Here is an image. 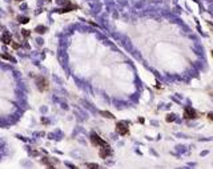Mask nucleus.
<instances>
[{
    "instance_id": "nucleus-1",
    "label": "nucleus",
    "mask_w": 213,
    "mask_h": 169,
    "mask_svg": "<svg viewBox=\"0 0 213 169\" xmlns=\"http://www.w3.org/2000/svg\"><path fill=\"white\" fill-rule=\"evenodd\" d=\"M35 81H36V87H37V89L40 92L48 91L49 83H48V80H47L44 76H36V77H35Z\"/></svg>"
},
{
    "instance_id": "nucleus-2",
    "label": "nucleus",
    "mask_w": 213,
    "mask_h": 169,
    "mask_svg": "<svg viewBox=\"0 0 213 169\" xmlns=\"http://www.w3.org/2000/svg\"><path fill=\"white\" fill-rule=\"evenodd\" d=\"M89 140H91V144L92 145H95V147H99V148H101V147H107V144L104 140L100 137L99 135H96V133H91V136H89Z\"/></svg>"
},
{
    "instance_id": "nucleus-3",
    "label": "nucleus",
    "mask_w": 213,
    "mask_h": 169,
    "mask_svg": "<svg viewBox=\"0 0 213 169\" xmlns=\"http://www.w3.org/2000/svg\"><path fill=\"white\" fill-rule=\"evenodd\" d=\"M200 116V113H197L196 109H193L191 107H185L184 108V119L185 120H194Z\"/></svg>"
},
{
    "instance_id": "nucleus-4",
    "label": "nucleus",
    "mask_w": 213,
    "mask_h": 169,
    "mask_svg": "<svg viewBox=\"0 0 213 169\" xmlns=\"http://www.w3.org/2000/svg\"><path fill=\"white\" fill-rule=\"evenodd\" d=\"M116 132L119 133L120 136H127L129 133V126L127 123H124V121H119V123L116 124Z\"/></svg>"
},
{
    "instance_id": "nucleus-5",
    "label": "nucleus",
    "mask_w": 213,
    "mask_h": 169,
    "mask_svg": "<svg viewBox=\"0 0 213 169\" xmlns=\"http://www.w3.org/2000/svg\"><path fill=\"white\" fill-rule=\"evenodd\" d=\"M111 153H112V149L109 148V145H107V147H101V148H100L99 156L101 157V159H107L108 156H111Z\"/></svg>"
},
{
    "instance_id": "nucleus-6",
    "label": "nucleus",
    "mask_w": 213,
    "mask_h": 169,
    "mask_svg": "<svg viewBox=\"0 0 213 169\" xmlns=\"http://www.w3.org/2000/svg\"><path fill=\"white\" fill-rule=\"evenodd\" d=\"M76 8H77V7H76V5H73V4L68 3V5H67V7H64V8H61V9H57V12H59V13H65V12H69V11L76 9Z\"/></svg>"
},
{
    "instance_id": "nucleus-7",
    "label": "nucleus",
    "mask_w": 213,
    "mask_h": 169,
    "mask_svg": "<svg viewBox=\"0 0 213 169\" xmlns=\"http://www.w3.org/2000/svg\"><path fill=\"white\" fill-rule=\"evenodd\" d=\"M2 41H3L5 45H9V44H11V33H8V32L3 33V36H2Z\"/></svg>"
},
{
    "instance_id": "nucleus-8",
    "label": "nucleus",
    "mask_w": 213,
    "mask_h": 169,
    "mask_svg": "<svg viewBox=\"0 0 213 169\" xmlns=\"http://www.w3.org/2000/svg\"><path fill=\"white\" fill-rule=\"evenodd\" d=\"M41 162H43V164L44 165H47V166H49V168H53V164H55V161H51L49 159H48V157H44V159L43 160H41Z\"/></svg>"
},
{
    "instance_id": "nucleus-9",
    "label": "nucleus",
    "mask_w": 213,
    "mask_h": 169,
    "mask_svg": "<svg viewBox=\"0 0 213 169\" xmlns=\"http://www.w3.org/2000/svg\"><path fill=\"white\" fill-rule=\"evenodd\" d=\"M100 115L103 116V117H107V119H111V120H113L115 119V116L112 115V113H109V112H107V110H101L100 112Z\"/></svg>"
},
{
    "instance_id": "nucleus-10",
    "label": "nucleus",
    "mask_w": 213,
    "mask_h": 169,
    "mask_svg": "<svg viewBox=\"0 0 213 169\" xmlns=\"http://www.w3.org/2000/svg\"><path fill=\"white\" fill-rule=\"evenodd\" d=\"M35 32L36 33H44V32H47V27H44V25H37L36 28H35Z\"/></svg>"
},
{
    "instance_id": "nucleus-11",
    "label": "nucleus",
    "mask_w": 213,
    "mask_h": 169,
    "mask_svg": "<svg viewBox=\"0 0 213 169\" xmlns=\"http://www.w3.org/2000/svg\"><path fill=\"white\" fill-rule=\"evenodd\" d=\"M0 56H2L3 59H5V60H9V61H12V63H16V60H15L11 55H8V53H2Z\"/></svg>"
},
{
    "instance_id": "nucleus-12",
    "label": "nucleus",
    "mask_w": 213,
    "mask_h": 169,
    "mask_svg": "<svg viewBox=\"0 0 213 169\" xmlns=\"http://www.w3.org/2000/svg\"><path fill=\"white\" fill-rule=\"evenodd\" d=\"M19 21L21 23V24H25V23L29 21V19H28V17H21V16H20V17H19Z\"/></svg>"
},
{
    "instance_id": "nucleus-13",
    "label": "nucleus",
    "mask_w": 213,
    "mask_h": 169,
    "mask_svg": "<svg viewBox=\"0 0 213 169\" xmlns=\"http://www.w3.org/2000/svg\"><path fill=\"white\" fill-rule=\"evenodd\" d=\"M85 166H87V168H93V169H99V168H100L97 164H89V162H88V164H85Z\"/></svg>"
},
{
    "instance_id": "nucleus-14",
    "label": "nucleus",
    "mask_w": 213,
    "mask_h": 169,
    "mask_svg": "<svg viewBox=\"0 0 213 169\" xmlns=\"http://www.w3.org/2000/svg\"><path fill=\"white\" fill-rule=\"evenodd\" d=\"M175 117H176L175 115H168L167 116V121H168V123H172V121L175 120Z\"/></svg>"
},
{
    "instance_id": "nucleus-15",
    "label": "nucleus",
    "mask_w": 213,
    "mask_h": 169,
    "mask_svg": "<svg viewBox=\"0 0 213 169\" xmlns=\"http://www.w3.org/2000/svg\"><path fill=\"white\" fill-rule=\"evenodd\" d=\"M21 33H23V36H24L25 39H27V37H29V31H23Z\"/></svg>"
},
{
    "instance_id": "nucleus-16",
    "label": "nucleus",
    "mask_w": 213,
    "mask_h": 169,
    "mask_svg": "<svg viewBox=\"0 0 213 169\" xmlns=\"http://www.w3.org/2000/svg\"><path fill=\"white\" fill-rule=\"evenodd\" d=\"M206 117H208L209 120H212V121H213V112H209L208 115H206Z\"/></svg>"
},
{
    "instance_id": "nucleus-17",
    "label": "nucleus",
    "mask_w": 213,
    "mask_h": 169,
    "mask_svg": "<svg viewBox=\"0 0 213 169\" xmlns=\"http://www.w3.org/2000/svg\"><path fill=\"white\" fill-rule=\"evenodd\" d=\"M14 48H15V49L20 48V44H19V43H14Z\"/></svg>"
},
{
    "instance_id": "nucleus-18",
    "label": "nucleus",
    "mask_w": 213,
    "mask_h": 169,
    "mask_svg": "<svg viewBox=\"0 0 213 169\" xmlns=\"http://www.w3.org/2000/svg\"><path fill=\"white\" fill-rule=\"evenodd\" d=\"M15 2H23V0H15Z\"/></svg>"
},
{
    "instance_id": "nucleus-19",
    "label": "nucleus",
    "mask_w": 213,
    "mask_h": 169,
    "mask_svg": "<svg viewBox=\"0 0 213 169\" xmlns=\"http://www.w3.org/2000/svg\"><path fill=\"white\" fill-rule=\"evenodd\" d=\"M47 2H51V0H47Z\"/></svg>"
},
{
    "instance_id": "nucleus-20",
    "label": "nucleus",
    "mask_w": 213,
    "mask_h": 169,
    "mask_svg": "<svg viewBox=\"0 0 213 169\" xmlns=\"http://www.w3.org/2000/svg\"><path fill=\"white\" fill-rule=\"evenodd\" d=\"M212 55H213V51H212Z\"/></svg>"
}]
</instances>
